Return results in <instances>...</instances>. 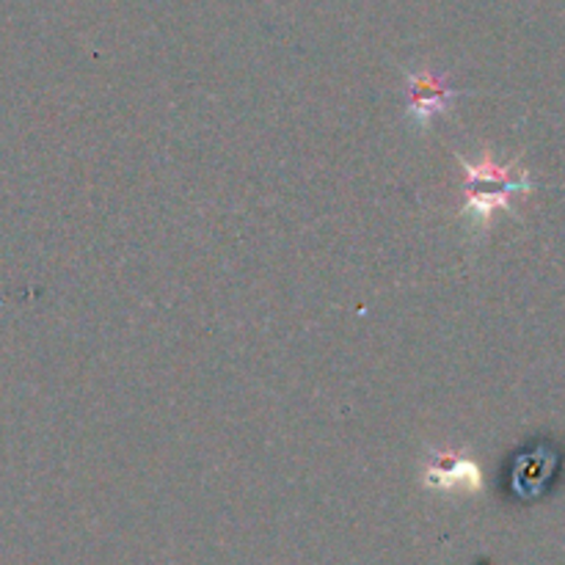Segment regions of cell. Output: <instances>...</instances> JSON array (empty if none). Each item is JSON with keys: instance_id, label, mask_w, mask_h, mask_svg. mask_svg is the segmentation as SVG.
Returning a JSON list of instances; mask_svg holds the SVG:
<instances>
[{"instance_id": "obj_4", "label": "cell", "mask_w": 565, "mask_h": 565, "mask_svg": "<svg viewBox=\"0 0 565 565\" xmlns=\"http://www.w3.org/2000/svg\"><path fill=\"white\" fill-rule=\"evenodd\" d=\"M552 469H555V456L544 447L519 458L516 467H513V489H516V494L539 497L544 491L546 480H550Z\"/></svg>"}, {"instance_id": "obj_2", "label": "cell", "mask_w": 565, "mask_h": 565, "mask_svg": "<svg viewBox=\"0 0 565 565\" xmlns=\"http://www.w3.org/2000/svg\"><path fill=\"white\" fill-rule=\"evenodd\" d=\"M408 116L417 121L419 127H428L430 119L445 114L456 97H461V88L450 86L445 72L423 70V72H408Z\"/></svg>"}, {"instance_id": "obj_1", "label": "cell", "mask_w": 565, "mask_h": 565, "mask_svg": "<svg viewBox=\"0 0 565 565\" xmlns=\"http://www.w3.org/2000/svg\"><path fill=\"white\" fill-rule=\"evenodd\" d=\"M458 163L467 171V182H463L467 204H463V210L475 215L478 226H489L497 210H508L516 193L533 188L527 171L519 169L516 160L508 166H497L491 158H483V163L472 166L458 154Z\"/></svg>"}, {"instance_id": "obj_3", "label": "cell", "mask_w": 565, "mask_h": 565, "mask_svg": "<svg viewBox=\"0 0 565 565\" xmlns=\"http://www.w3.org/2000/svg\"><path fill=\"white\" fill-rule=\"evenodd\" d=\"M423 483L439 491H480L483 489V472L461 450H434L425 461Z\"/></svg>"}]
</instances>
